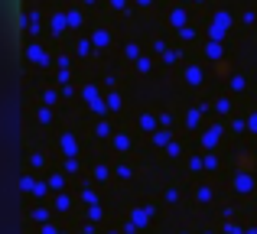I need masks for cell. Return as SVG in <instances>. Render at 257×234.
Returning <instances> with one entry per match:
<instances>
[{
    "mask_svg": "<svg viewBox=\"0 0 257 234\" xmlns=\"http://www.w3.org/2000/svg\"><path fill=\"white\" fill-rule=\"evenodd\" d=\"M234 189H241V192H247V189H251V179H247V176H241V179H238V182H234Z\"/></svg>",
    "mask_w": 257,
    "mask_h": 234,
    "instance_id": "cell-1",
    "label": "cell"
}]
</instances>
